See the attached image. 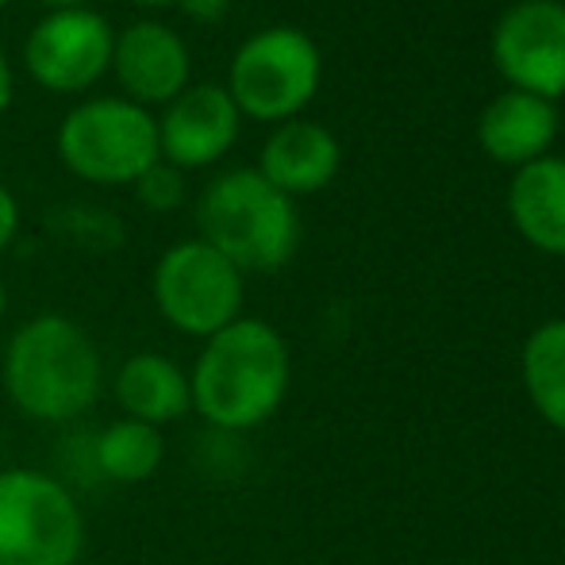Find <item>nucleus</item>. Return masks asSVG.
Here are the masks:
<instances>
[{
	"instance_id": "nucleus-1",
	"label": "nucleus",
	"mask_w": 565,
	"mask_h": 565,
	"mask_svg": "<svg viewBox=\"0 0 565 565\" xmlns=\"http://www.w3.org/2000/svg\"><path fill=\"white\" fill-rule=\"evenodd\" d=\"M292 385V354L281 331L254 316H238L204 339L189 393L193 412L216 431H254L281 412Z\"/></svg>"
},
{
	"instance_id": "nucleus-2",
	"label": "nucleus",
	"mask_w": 565,
	"mask_h": 565,
	"mask_svg": "<svg viewBox=\"0 0 565 565\" xmlns=\"http://www.w3.org/2000/svg\"><path fill=\"white\" fill-rule=\"evenodd\" d=\"M0 385L23 419L70 424L100 401L105 358L77 320L43 312L12 331L0 358Z\"/></svg>"
},
{
	"instance_id": "nucleus-3",
	"label": "nucleus",
	"mask_w": 565,
	"mask_h": 565,
	"mask_svg": "<svg viewBox=\"0 0 565 565\" xmlns=\"http://www.w3.org/2000/svg\"><path fill=\"white\" fill-rule=\"evenodd\" d=\"M196 231L243 274H274L289 266L300 243L292 196L274 189L258 170L238 166L204 185L196 201Z\"/></svg>"
},
{
	"instance_id": "nucleus-4",
	"label": "nucleus",
	"mask_w": 565,
	"mask_h": 565,
	"mask_svg": "<svg viewBox=\"0 0 565 565\" xmlns=\"http://www.w3.org/2000/svg\"><path fill=\"white\" fill-rule=\"evenodd\" d=\"M58 162L100 189L135 185L162 158L158 119L127 97H89L74 105L54 135Z\"/></svg>"
},
{
	"instance_id": "nucleus-5",
	"label": "nucleus",
	"mask_w": 565,
	"mask_h": 565,
	"mask_svg": "<svg viewBox=\"0 0 565 565\" xmlns=\"http://www.w3.org/2000/svg\"><path fill=\"white\" fill-rule=\"evenodd\" d=\"M85 512L54 473L0 469V565H77Z\"/></svg>"
},
{
	"instance_id": "nucleus-6",
	"label": "nucleus",
	"mask_w": 565,
	"mask_h": 565,
	"mask_svg": "<svg viewBox=\"0 0 565 565\" xmlns=\"http://www.w3.org/2000/svg\"><path fill=\"white\" fill-rule=\"evenodd\" d=\"M320 74V46L300 28L277 23L238 43L224 89L235 100L238 116H250L258 124H285L312 105Z\"/></svg>"
},
{
	"instance_id": "nucleus-7",
	"label": "nucleus",
	"mask_w": 565,
	"mask_h": 565,
	"mask_svg": "<svg viewBox=\"0 0 565 565\" xmlns=\"http://www.w3.org/2000/svg\"><path fill=\"white\" fill-rule=\"evenodd\" d=\"M150 297L173 331L204 342L243 316L246 274L204 238H185L154 262Z\"/></svg>"
},
{
	"instance_id": "nucleus-8",
	"label": "nucleus",
	"mask_w": 565,
	"mask_h": 565,
	"mask_svg": "<svg viewBox=\"0 0 565 565\" xmlns=\"http://www.w3.org/2000/svg\"><path fill=\"white\" fill-rule=\"evenodd\" d=\"M116 31L97 8L46 12L23 39V70L54 97L89 93L113 66Z\"/></svg>"
},
{
	"instance_id": "nucleus-9",
	"label": "nucleus",
	"mask_w": 565,
	"mask_h": 565,
	"mask_svg": "<svg viewBox=\"0 0 565 565\" xmlns=\"http://www.w3.org/2000/svg\"><path fill=\"white\" fill-rule=\"evenodd\" d=\"M492 62L512 89L543 100L565 97V4L520 0L497 20Z\"/></svg>"
},
{
	"instance_id": "nucleus-10",
	"label": "nucleus",
	"mask_w": 565,
	"mask_h": 565,
	"mask_svg": "<svg viewBox=\"0 0 565 565\" xmlns=\"http://www.w3.org/2000/svg\"><path fill=\"white\" fill-rule=\"evenodd\" d=\"M108 74L119 82V97L142 108H166L181 89L193 85V54L178 28L162 20H135L116 31L113 66Z\"/></svg>"
},
{
	"instance_id": "nucleus-11",
	"label": "nucleus",
	"mask_w": 565,
	"mask_h": 565,
	"mask_svg": "<svg viewBox=\"0 0 565 565\" xmlns=\"http://www.w3.org/2000/svg\"><path fill=\"white\" fill-rule=\"evenodd\" d=\"M158 119V150L162 162L178 170H209L235 147L238 139V116L235 100L224 85L201 82L181 89Z\"/></svg>"
},
{
	"instance_id": "nucleus-12",
	"label": "nucleus",
	"mask_w": 565,
	"mask_h": 565,
	"mask_svg": "<svg viewBox=\"0 0 565 565\" xmlns=\"http://www.w3.org/2000/svg\"><path fill=\"white\" fill-rule=\"evenodd\" d=\"M339 139L316 119H285L266 139L254 170L285 196L320 193L339 173Z\"/></svg>"
},
{
	"instance_id": "nucleus-13",
	"label": "nucleus",
	"mask_w": 565,
	"mask_h": 565,
	"mask_svg": "<svg viewBox=\"0 0 565 565\" xmlns=\"http://www.w3.org/2000/svg\"><path fill=\"white\" fill-rule=\"evenodd\" d=\"M558 135V108L535 93L504 89L489 100V108L477 119V139L489 158L504 166H527L546 158Z\"/></svg>"
},
{
	"instance_id": "nucleus-14",
	"label": "nucleus",
	"mask_w": 565,
	"mask_h": 565,
	"mask_svg": "<svg viewBox=\"0 0 565 565\" xmlns=\"http://www.w3.org/2000/svg\"><path fill=\"white\" fill-rule=\"evenodd\" d=\"M113 396L124 419H139L158 431L193 412L189 370H181L173 358L158 354V350H139L119 365L113 373Z\"/></svg>"
},
{
	"instance_id": "nucleus-15",
	"label": "nucleus",
	"mask_w": 565,
	"mask_h": 565,
	"mask_svg": "<svg viewBox=\"0 0 565 565\" xmlns=\"http://www.w3.org/2000/svg\"><path fill=\"white\" fill-rule=\"evenodd\" d=\"M508 216L535 250L565 258V158H539L515 170Z\"/></svg>"
},
{
	"instance_id": "nucleus-16",
	"label": "nucleus",
	"mask_w": 565,
	"mask_h": 565,
	"mask_svg": "<svg viewBox=\"0 0 565 565\" xmlns=\"http://www.w3.org/2000/svg\"><path fill=\"white\" fill-rule=\"evenodd\" d=\"M523 388L531 408L565 435V320H546L523 342Z\"/></svg>"
},
{
	"instance_id": "nucleus-17",
	"label": "nucleus",
	"mask_w": 565,
	"mask_h": 565,
	"mask_svg": "<svg viewBox=\"0 0 565 565\" xmlns=\"http://www.w3.org/2000/svg\"><path fill=\"white\" fill-rule=\"evenodd\" d=\"M166 439L158 427L139 419H113L97 435V469L116 484H142L162 469Z\"/></svg>"
},
{
	"instance_id": "nucleus-18",
	"label": "nucleus",
	"mask_w": 565,
	"mask_h": 565,
	"mask_svg": "<svg viewBox=\"0 0 565 565\" xmlns=\"http://www.w3.org/2000/svg\"><path fill=\"white\" fill-rule=\"evenodd\" d=\"M135 196H139V204L147 212H162V216L166 212H178L181 204L189 201L185 170H178V166H170V162L158 158V162L150 166L139 181H135Z\"/></svg>"
},
{
	"instance_id": "nucleus-19",
	"label": "nucleus",
	"mask_w": 565,
	"mask_h": 565,
	"mask_svg": "<svg viewBox=\"0 0 565 565\" xmlns=\"http://www.w3.org/2000/svg\"><path fill=\"white\" fill-rule=\"evenodd\" d=\"M20 235V201L12 196V189L0 185V254L15 243Z\"/></svg>"
},
{
	"instance_id": "nucleus-20",
	"label": "nucleus",
	"mask_w": 565,
	"mask_h": 565,
	"mask_svg": "<svg viewBox=\"0 0 565 565\" xmlns=\"http://www.w3.org/2000/svg\"><path fill=\"white\" fill-rule=\"evenodd\" d=\"M178 8L193 20H220L227 12V0H178Z\"/></svg>"
},
{
	"instance_id": "nucleus-21",
	"label": "nucleus",
	"mask_w": 565,
	"mask_h": 565,
	"mask_svg": "<svg viewBox=\"0 0 565 565\" xmlns=\"http://www.w3.org/2000/svg\"><path fill=\"white\" fill-rule=\"evenodd\" d=\"M15 100V74H12V62H8L4 46H0V116L12 108Z\"/></svg>"
},
{
	"instance_id": "nucleus-22",
	"label": "nucleus",
	"mask_w": 565,
	"mask_h": 565,
	"mask_svg": "<svg viewBox=\"0 0 565 565\" xmlns=\"http://www.w3.org/2000/svg\"><path fill=\"white\" fill-rule=\"evenodd\" d=\"M51 12H62V8H89V0H43Z\"/></svg>"
},
{
	"instance_id": "nucleus-23",
	"label": "nucleus",
	"mask_w": 565,
	"mask_h": 565,
	"mask_svg": "<svg viewBox=\"0 0 565 565\" xmlns=\"http://www.w3.org/2000/svg\"><path fill=\"white\" fill-rule=\"evenodd\" d=\"M135 8H178V0H127Z\"/></svg>"
},
{
	"instance_id": "nucleus-24",
	"label": "nucleus",
	"mask_w": 565,
	"mask_h": 565,
	"mask_svg": "<svg viewBox=\"0 0 565 565\" xmlns=\"http://www.w3.org/2000/svg\"><path fill=\"white\" fill-rule=\"evenodd\" d=\"M4 312H8V289H4V281H0V320H4Z\"/></svg>"
},
{
	"instance_id": "nucleus-25",
	"label": "nucleus",
	"mask_w": 565,
	"mask_h": 565,
	"mask_svg": "<svg viewBox=\"0 0 565 565\" xmlns=\"http://www.w3.org/2000/svg\"><path fill=\"white\" fill-rule=\"evenodd\" d=\"M4 4H12V0H0V8H4Z\"/></svg>"
}]
</instances>
